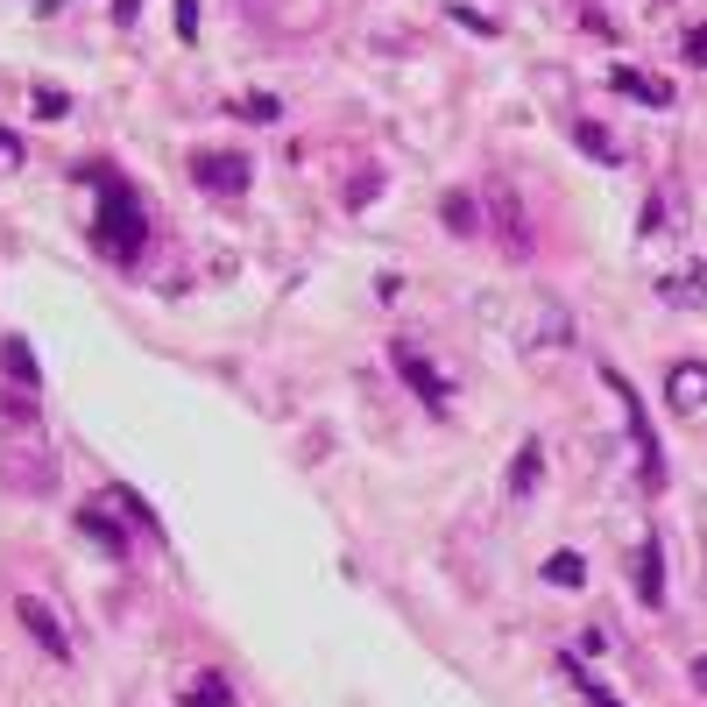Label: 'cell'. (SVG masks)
I'll return each instance as SVG.
<instances>
[{"instance_id": "603a6c76", "label": "cell", "mask_w": 707, "mask_h": 707, "mask_svg": "<svg viewBox=\"0 0 707 707\" xmlns=\"http://www.w3.org/2000/svg\"><path fill=\"white\" fill-rule=\"evenodd\" d=\"M14 156H22V149H14V134H0V170H8Z\"/></svg>"}, {"instance_id": "d6986e66", "label": "cell", "mask_w": 707, "mask_h": 707, "mask_svg": "<svg viewBox=\"0 0 707 707\" xmlns=\"http://www.w3.org/2000/svg\"><path fill=\"white\" fill-rule=\"evenodd\" d=\"M36 114H43V120H64V114H71V99L57 93V85H36Z\"/></svg>"}, {"instance_id": "7402d4cb", "label": "cell", "mask_w": 707, "mask_h": 707, "mask_svg": "<svg viewBox=\"0 0 707 707\" xmlns=\"http://www.w3.org/2000/svg\"><path fill=\"white\" fill-rule=\"evenodd\" d=\"M686 57H694V64H707V28H694V36H686Z\"/></svg>"}, {"instance_id": "5bb4252c", "label": "cell", "mask_w": 707, "mask_h": 707, "mask_svg": "<svg viewBox=\"0 0 707 707\" xmlns=\"http://www.w3.org/2000/svg\"><path fill=\"white\" fill-rule=\"evenodd\" d=\"M559 672H566V680H574V694L588 700V707H623V700H615V694H609V686H601V680H588V672H580V658H559Z\"/></svg>"}, {"instance_id": "ffe728a7", "label": "cell", "mask_w": 707, "mask_h": 707, "mask_svg": "<svg viewBox=\"0 0 707 707\" xmlns=\"http://www.w3.org/2000/svg\"><path fill=\"white\" fill-rule=\"evenodd\" d=\"M114 503H120V509H128V517H134V523H149V531H156V509H149V503H142V495H134V488H114Z\"/></svg>"}, {"instance_id": "6da1fadb", "label": "cell", "mask_w": 707, "mask_h": 707, "mask_svg": "<svg viewBox=\"0 0 707 707\" xmlns=\"http://www.w3.org/2000/svg\"><path fill=\"white\" fill-rule=\"evenodd\" d=\"M79 177L99 191V213H93V248L107 255V262H142L149 248V213H142V191L128 185V177L114 170V163H79Z\"/></svg>"}, {"instance_id": "ba28073f", "label": "cell", "mask_w": 707, "mask_h": 707, "mask_svg": "<svg viewBox=\"0 0 707 707\" xmlns=\"http://www.w3.org/2000/svg\"><path fill=\"white\" fill-rule=\"evenodd\" d=\"M538 474H545V446H538V439H523V446H517V460H509V495L523 503V495L538 488Z\"/></svg>"}, {"instance_id": "277c9868", "label": "cell", "mask_w": 707, "mask_h": 707, "mask_svg": "<svg viewBox=\"0 0 707 707\" xmlns=\"http://www.w3.org/2000/svg\"><path fill=\"white\" fill-rule=\"evenodd\" d=\"M389 361H397V375L432 403V411H446V403H453V382H446V368H439L432 354H417L411 340H389Z\"/></svg>"}, {"instance_id": "44dd1931", "label": "cell", "mask_w": 707, "mask_h": 707, "mask_svg": "<svg viewBox=\"0 0 707 707\" xmlns=\"http://www.w3.org/2000/svg\"><path fill=\"white\" fill-rule=\"evenodd\" d=\"M177 36H185V43L199 36V0H177Z\"/></svg>"}, {"instance_id": "e0dca14e", "label": "cell", "mask_w": 707, "mask_h": 707, "mask_svg": "<svg viewBox=\"0 0 707 707\" xmlns=\"http://www.w3.org/2000/svg\"><path fill=\"white\" fill-rule=\"evenodd\" d=\"M240 120L269 128V120H283V99H276V93H248V99H240Z\"/></svg>"}, {"instance_id": "7c38bea8", "label": "cell", "mask_w": 707, "mask_h": 707, "mask_svg": "<svg viewBox=\"0 0 707 707\" xmlns=\"http://www.w3.org/2000/svg\"><path fill=\"white\" fill-rule=\"evenodd\" d=\"M185 707H234V686L220 680V672H199V680L185 686Z\"/></svg>"}, {"instance_id": "30bf717a", "label": "cell", "mask_w": 707, "mask_h": 707, "mask_svg": "<svg viewBox=\"0 0 707 707\" xmlns=\"http://www.w3.org/2000/svg\"><path fill=\"white\" fill-rule=\"evenodd\" d=\"M0 368H8V382H28V389L43 382V368H36V354H28V340H0Z\"/></svg>"}, {"instance_id": "8fae6325", "label": "cell", "mask_w": 707, "mask_h": 707, "mask_svg": "<svg viewBox=\"0 0 707 707\" xmlns=\"http://www.w3.org/2000/svg\"><path fill=\"white\" fill-rule=\"evenodd\" d=\"M658 291H665V305H707V269H680V276H665Z\"/></svg>"}, {"instance_id": "9a60e30c", "label": "cell", "mask_w": 707, "mask_h": 707, "mask_svg": "<svg viewBox=\"0 0 707 707\" xmlns=\"http://www.w3.org/2000/svg\"><path fill=\"white\" fill-rule=\"evenodd\" d=\"M574 142L588 149V156H601V163H623V142H615L609 128H594V120H580V128H574Z\"/></svg>"}, {"instance_id": "4fadbf2b", "label": "cell", "mask_w": 707, "mask_h": 707, "mask_svg": "<svg viewBox=\"0 0 707 707\" xmlns=\"http://www.w3.org/2000/svg\"><path fill=\"white\" fill-rule=\"evenodd\" d=\"M637 594L651 601V609L665 601V566H658V545H644V552H637Z\"/></svg>"}, {"instance_id": "8992f818", "label": "cell", "mask_w": 707, "mask_h": 707, "mask_svg": "<svg viewBox=\"0 0 707 707\" xmlns=\"http://www.w3.org/2000/svg\"><path fill=\"white\" fill-rule=\"evenodd\" d=\"M14 615H22V629H28V637H36V644H43V651H50V658H57V665H64V658H71V637H64V629H57V615L43 609V601H28V594L14 601Z\"/></svg>"}, {"instance_id": "9c48e42d", "label": "cell", "mask_w": 707, "mask_h": 707, "mask_svg": "<svg viewBox=\"0 0 707 707\" xmlns=\"http://www.w3.org/2000/svg\"><path fill=\"white\" fill-rule=\"evenodd\" d=\"M79 531L93 538L99 552H114V559H120V552H128V538H120V523L107 517V509H79Z\"/></svg>"}, {"instance_id": "7a4b0ae2", "label": "cell", "mask_w": 707, "mask_h": 707, "mask_svg": "<svg viewBox=\"0 0 707 707\" xmlns=\"http://www.w3.org/2000/svg\"><path fill=\"white\" fill-rule=\"evenodd\" d=\"M601 382L615 389V403H623V417H629V439H637L644 481H651V488H665V453H658V432H651V417H644V397L629 389V375H623V368H601Z\"/></svg>"}, {"instance_id": "3957f363", "label": "cell", "mask_w": 707, "mask_h": 707, "mask_svg": "<svg viewBox=\"0 0 707 707\" xmlns=\"http://www.w3.org/2000/svg\"><path fill=\"white\" fill-rule=\"evenodd\" d=\"M191 185L213 191V199H240V191L255 185V163L234 156V149H199V156H191Z\"/></svg>"}, {"instance_id": "5b68a950", "label": "cell", "mask_w": 707, "mask_h": 707, "mask_svg": "<svg viewBox=\"0 0 707 707\" xmlns=\"http://www.w3.org/2000/svg\"><path fill=\"white\" fill-rule=\"evenodd\" d=\"M665 403H672V411H686V417L700 411V403H707V361H672V368H665Z\"/></svg>"}, {"instance_id": "ac0fdd59", "label": "cell", "mask_w": 707, "mask_h": 707, "mask_svg": "<svg viewBox=\"0 0 707 707\" xmlns=\"http://www.w3.org/2000/svg\"><path fill=\"white\" fill-rule=\"evenodd\" d=\"M446 227H453V234H474V199H468V191H453V199H446Z\"/></svg>"}, {"instance_id": "52a82bcc", "label": "cell", "mask_w": 707, "mask_h": 707, "mask_svg": "<svg viewBox=\"0 0 707 707\" xmlns=\"http://www.w3.org/2000/svg\"><path fill=\"white\" fill-rule=\"evenodd\" d=\"M609 79H615V93H623V99H637V107H672V85H665V79H651V71L615 64Z\"/></svg>"}, {"instance_id": "cb8c5ba5", "label": "cell", "mask_w": 707, "mask_h": 707, "mask_svg": "<svg viewBox=\"0 0 707 707\" xmlns=\"http://www.w3.org/2000/svg\"><path fill=\"white\" fill-rule=\"evenodd\" d=\"M694 686H700V694H707V658H694Z\"/></svg>"}, {"instance_id": "2e32d148", "label": "cell", "mask_w": 707, "mask_h": 707, "mask_svg": "<svg viewBox=\"0 0 707 707\" xmlns=\"http://www.w3.org/2000/svg\"><path fill=\"white\" fill-rule=\"evenodd\" d=\"M545 580H552V588H580V580H588L580 552H552V559H545Z\"/></svg>"}]
</instances>
